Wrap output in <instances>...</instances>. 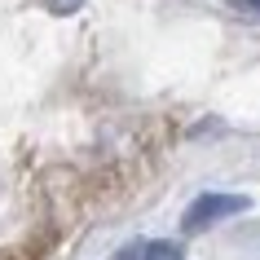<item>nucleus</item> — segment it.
<instances>
[{"mask_svg":"<svg viewBox=\"0 0 260 260\" xmlns=\"http://www.w3.org/2000/svg\"><path fill=\"white\" fill-rule=\"evenodd\" d=\"M247 207H251V203H247L243 194H203V199H194L190 212L181 216V230L199 234V230H207V225H216V220H225V216L247 212Z\"/></svg>","mask_w":260,"mask_h":260,"instance_id":"obj_1","label":"nucleus"},{"mask_svg":"<svg viewBox=\"0 0 260 260\" xmlns=\"http://www.w3.org/2000/svg\"><path fill=\"white\" fill-rule=\"evenodd\" d=\"M185 247L181 243H164V238H146V243H128L115 260H181Z\"/></svg>","mask_w":260,"mask_h":260,"instance_id":"obj_2","label":"nucleus"},{"mask_svg":"<svg viewBox=\"0 0 260 260\" xmlns=\"http://www.w3.org/2000/svg\"><path fill=\"white\" fill-rule=\"evenodd\" d=\"M80 5H84V0H49V14H57V18H62V14H75Z\"/></svg>","mask_w":260,"mask_h":260,"instance_id":"obj_3","label":"nucleus"},{"mask_svg":"<svg viewBox=\"0 0 260 260\" xmlns=\"http://www.w3.org/2000/svg\"><path fill=\"white\" fill-rule=\"evenodd\" d=\"M230 5H238V9H247L251 18H260V0H230Z\"/></svg>","mask_w":260,"mask_h":260,"instance_id":"obj_4","label":"nucleus"}]
</instances>
